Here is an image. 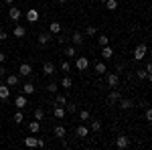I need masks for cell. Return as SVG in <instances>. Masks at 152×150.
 Returning <instances> with one entry per match:
<instances>
[{"mask_svg":"<svg viewBox=\"0 0 152 150\" xmlns=\"http://www.w3.org/2000/svg\"><path fill=\"white\" fill-rule=\"evenodd\" d=\"M148 57V47H146V43H140V45L134 49V59L136 61H142V59Z\"/></svg>","mask_w":152,"mask_h":150,"instance_id":"6da1fadb","label":"cell"},{"mask_svg":"<svg viewBox=\"0 0 152 150\" xmlns=\"http://www.w3.org/2000/svg\"><path fill=\"white\" fill-rule=\"evenodd\" d=\"M75 67H77V71H85L87 67H89V59L83 57V55H81V57H77V59H75Z\"/></svg>","mask_w":152,"mask_h":150,"instance_id":"7a4b0ae2","label":"cell"},{"mask_svg":"<svg viewBox=\"0 0 152 150\" xmlns=\"http://www.w3.org/2000/svg\"><path fill=\"white\" fill-rule=\"evenodd\" d=\"M12 35L16 37V39H24V37H26V29H24L23 24H16L14 31H12Z\"/></svg>","mask_w":152,"mask_h":150,"instance_id":"3957f363","label":"cell"},{"mask_svg":"<svg viewBox=\"0 0 152 150\" xmlns=\"http://www.w3.org/2000/svg\"><path fill=\"white\" fill-rule=\"evenodd\" d=\"M118 102H120V108H122V110H132V108H134V102H132L130 97H120Z\"/></svg>","mask_w":152,"mask_h":150,"instance_id":"277c9868","label":"cell"},{"mask_svg":"<svg viewBox=\"0 0 152 150\" xmlns=\"http://www.w3.org/2000/svg\"><path fill=\"white\" fill-rule=\"evenodd\" d=\"M8 18L16 23V20L20 18V8H16V6H12V4H10V10H8Z\"/></svg>","mask_w":152,"mask_h":150,"instance_id":"5b68a950","label":"cell"},{"mask_svg":"<svg viewBox=\"0 0 152 150\" xmlns=\"http://www.w3.org/2000/svg\"><path fill=\"white\" fill-rule=\"evenodd\" d=\"M33 73V67L28 65V63H23L20 67H18V75H23V77H28Z\"/></svg>","mask_w":152,"mask_h":150,"instance_id":"8992f818","label":"cell"},{"mask_svg":"<svg viewBox=\"0 0 152 150\" xmlns=\"http://www.w3.org/2000/svg\"><path fill=\"white\" fill-rule=\"evenodd\" d=\"M120 97H122V95H120V91H118L116 87H114L112 91L107 93V104H116V102L120 100Z\"/></svg>","mask_w":152,"mask_h":150,"instance_id":"52a82bcc","label":"cell"},{"mask_svg":"<svg viewBox=\"0 0 152 150\" xmlns=\"http://www.w3.org/2000/svg\"><path fill=\"white\" fill-rule=\"evenodd\" d=\"M6 85H8V87L18 85V75H14V73H6Z\"/></svg>","mask_w":152,"mask_h":150,"instance_id":"ba28073f","label":"cell"},{"mask_svg":"<svg viewBox=\"0 0 152 150\" xmlns=\"http://www.w3.org/2000/svg\"><path fill=\"white\" fill-rule=\"evenodd\" d=\"M118 83H120L118 73H107V85H110V87H118Z\"/></svg>","mask_w":152,"mask_h":150,"instance_id":"9c48e42d","label":"cell"},{"mask_svg":"<svg viewBox=\"0 0 152 150\" xmlns=\"http://www.w3.org/2000/svg\"><path fill=\"white\" fill-rule=\"evenodd\" d=\"M53 116H55L57 120H63V118L67 116V112H65V108H63V105H55V110H53Z\"/></svg>","mask_w":152,"mask_h":150,"instance_id":"30bf717a","label":"cell"},{"mask_svg":"<svg viewBox=\"0 0 152 150\" xmlns=\"http://www.w3.org/2000/svg\"><path fill=\"white\" fill-rule=\"evenodd\" d=\"M116 146L120 150H124L126 146H128V136H124V134H122V136H118V138H116Z\"/></svg>","mask_w":152,"mask_h":150,"instance_id":"8fae6325","label":"cell"},{"mask_svg":"<svg viewBox=\"0 0 152 150\" xmlns=\"http://www.w3.org/2000/svg\"><path fill=\"white\" fill-rule=\"evenodd\" d=\"M55 69H57V67H55V63H51V61H47V63L43 65V73H45V75H53Z\"/></svg>","mask_w":152,"mask_h":150,"instance_id":"7c38bea8","label":"cell"},{"mask_svg":"<svg viewBox=\"0 0 152 150\" xmlns=\"http://www.w3.org/2000/svg\"><path fill=\"white\" fill-rule=\"evenodd\" d=\"M26 104H28V102H26V97H24V95H18V97L14 100V105H16V110H24V108H26Z\"/></svg>","mask_w":152,"mask_h":150,"instance_id":"4fadbf2b","label":"cell"},{"mask_svg":"<svg viewBox=\"0 0 152 150\" xmlns=\"http://www.w3.org/2000/svg\"><path fill=\"white\" fill-rule=\"evenodd\" d=\"M26 20H28V23H37V20H39V12H37L35 8L26 10Z\"/></svg>","mask_w":152,"mask_h":150,"instance_id":"5bb4252c","label":"cell"},{"mask_svg":"<svg viewBox=\"0 0 152 150\" xmlns=\"http://www.w3.org/2000/svg\"><path fill=\"white\" fill-rule=\"evenodd\" d=\"M102 57H104V59H112V57H114V49H112L110 45L102 47Z\"/></svg>","mask_w":152,"mask_h":150,"instance_id":"9a60e30c","label":"cell"},{"mask_svg":"<svg viewBox=\"0 0 152 150\" xmlns=\"http://www.w3.org/2000/svg\"><path fill=\"white\" fill-rule=\"evenodd\" d=\"M95 73H97V75H105V73H107V65H105L104 61L95 63Z\"/></svg>","mask_w":152,"mask_h":150,"instance_id":"2e32d148","label":"cell"},{"mask_svg":"<svg viewBox=\"0 0 152 150\" xmlns=\"http://www.w3.org/2000/svg\"><path fill=\"white\" fill-rule=\"evenodd\" d=\"M55 136H57L59 140H65V134H67V130H65V126H55Z\"/></svg>","mask_w":152,"mask_h":150,"instance_id":"e0dca14e","label":"cell"},{"mask_svg":"<svg viewBox=\"0 0 152 150\" xmlns=\"http://www.w3.org/2000/svg\"><path fill=\"white\" fill-rule=\"evenodd\" d=\"M51 39H53L51 33H41V35H39V45H47Z\"/></svg>","mask_w":152,"mask_h":150,"instance_id":"ac0fdd59","label":"cell"},{"mask_svg":"<svg viewBox=\"0 0 152 150\" xmlns=\"http://www.w3.org/2000/svg\"><path fill=\"white\" fill-rule=\"evenodd\" d=\"M71 43L75 47H79L83 43V33H73V37H71Z\"/></svg>","mask_w":152,"mask_h":150,"instance_id":"d6986e66","label":"cell"},{"mask_svg":"<svg viewBox=\"0 0 152 150\" xmlns=\"http://www.w3.org/2000/svg\"><path fill=\"white\" fill-rule=\"evenodd\" d=\"M49 33H51V35H61V24L59 23H51L49 24Z\"/></svg>","mask_w":152,"mask_h":150,"instance_id":"ffe728a7","label":"cell"},{"mask_svg":"<svg viewBox=\"0 0 152 150\" xmlns=\"http://www.w3.org/2000/svg\"><path fill=\"white\" fill-rule=\"evenodd\" d=\"M63 55L69 57V59H75V55H77V53H75V45L73 47H65V49H63Z\"/></svg>","mask_w":152,"mask_h":150,"instance_id":"44dd1931","label":"cell"},{"mask_svg":"<svg viewBox=\"0 0 152 150\" xmlns=\"http://www.w3.org/2000/svg\"><path fill=\"white\" fill-rule=\"evenodd\" d=\"M8 95H10V87L2 83V85H0V100H6Z\"/></svg>","mask_w":152,"mask_h":150,"instance_id":"7402d4cb","label":"cell"},{"mask_svg":"<svg viewBox=\"0 0 152 150\" xmlns=\"http://www.w3.org/2000/svg\"><path fill=\"white\" fill-rule=\"evenodd\" d=\"M75 134H77L79 138H85V136L89 134V130H87L85 126H77V128H75Z\"/></svg>","mask_w":152,"mask_h":150,"instance_id":"603a6c76","label":"cell"},{"mask_svg":"<svg viewBox=\"0 0 152 150\" xmlns=\"http://www.w3.org/2000/svg\"><path fill=\"white\" fill-rule=\"evenodd\" d=\"M37 140L39 138H35V136H26V138H24V144H26L28 148H37Z\"/></svg>","mask_w":152,"mask_h":150,"instance_id":"cb8c5ba5","label":"cell"},{"mask_svg":"<svg viewBox=\"0 0 152 150\" xmlns=\"http://www.w3.org/2000/svg\"><path fill=\"white\" fill-rule=\"evenodd\" d=\"M28 130H31V134H37V132L41 130V122H39V120L31 122V124H28Z\"/></svg>","mask_w":152,"mask_h":150,"instance_id":"d4e9b609","label":"cell"},{"mask_svg":"<svg viewBox=\"0 0 152 150\" xmlns=\"http://www.w3.org/2000/svg\"><path fill=\"white\" fill-rule=\"evenodd\" d=\"M23 93H24V95L35 93V85H33V83H24V85H23Z\"/></svg>","mask_w":152,"mask_h":150,"instance_id":"484cf974","label":"cell"},{"mask_svg":"<svg viewBox=\"0 0 152 150\" xmlns=\"http://www.w3.org/2000/svg\"><path fill=\"white\" fill-rule=\"evenodd\" d=\"M71 85H73V79H71V77H63V79H61V87H63V89H71Z\"/></svg>","mask_w":152,"mask_h":150,"instance_id":"4316f807","label":"cell"},{"mask_svg":"<svg viewBox=\"0 0 152 150\" xmlns=\"http://www.w3.org/2000/svg\"><path fill=\"white\" fill-rule=\"evenodd\" d=\"M12 120H14V124H23V122H24V114H23V110H18V112L14 114V118H12Z\"/></svg>","mask_w":152,"mask_h":150,"instance_id":"83f0119b","label":"cell"},{"mask_svg":"<svg viewBox=\"0 0 152 150\" xmlns=\"http://www.w3.org/2000/svg\"><path fill=\"white\" fill-rule=\"evenodd\" d=\"M67 104V97L63 95V93H57V97H55V105H65Z\"/></svg>","mask_w":152,"mask_h":150,"instance_id":"f1b7e54d","label":"cell"},{"mask_svg":"<svg viewBox=\"0 0 152 150\" xmlns=\"http://www.w3.org/2000/svg\"><path fill=\"white\" fill-rule=\"evenodd\" d=\"M47 91L49 93H57L59 91V83H57V81H51V83L47 85Z\"/></svg>","mask_w":152,"mask_h":150,"instance_id":"f546056e","label":"cell"},{"mask_svg":"<svg viewBox=\"0 0 152 150\" xmlns=\"http://www.w3.org/2000/svg\"><path fill=\"white\" fill-rule=\"evenodd\" d=\"M89 118H91V114H89L87 110H81V112H79V120H81V122H89Z\"/></svg>","mask_w":152,"mask_h":150,"instance_id":"4dcf8cb0","label":"cell"},{"mask_svg":"<svg viewBox=\"0 0 152 150\" xmlns=\"http://www.w3.org/2000/svg\"><path fill=\"white\" fill-rule=\"evenodd\" d=\"M104 4L107 6V10H116L118 8V0H105Z\"/></svg>","mask_w":152,"mask_h":150,"instance_id":"1f68e13d","label":"cell"},{"mask_svg":"<svg viewBox=\"0 0 152 150\" xmlns=\"http://www.w3.org/2000/svg\"><path fill=\"white\" fill-rule=\"evenodd\" d=\"M136 77H138V79H150L152 75H148L146 69H140V71H136Z\"/></svg>","mask_w":152,"mask_h":150,"instance_id":"d6a6232c","label":"cell"},{"mask_svg":"<svg viewBox=\"0 0 152 150\" xmlns=\"http://www.w3.org/2000/svg\"><path fill=\"white\" fill-rule=\"evenodd\" d=\"M91 130L94 132H102V122L99 120H91Z\"/></svg>","mask_w":152,"mask_h":150,"instance_id":"836d02e7","label":"cell"},{"mask_svg":"<svg viewBox=\"0 0 152 150\" xmlns=\"http://www.w3.org/2000/svg\"><path fill=\"white\" fill-rule=\"evenodd\" d=\"M63 108H65L67 114H75V110H77V105H75V104H65Z\"/></svg>","mask_w":152,"mask_h":150,"instance_id":"e575fe53","label":"cell"},{"mask_svg":"<svg viewBox=\"0 0 152 150\" xmlns=\"http://www.w3.org/2000/svg\"><path fill=\"white\" fill-rule=\"evenodd\" d=\"M85 35L87 37H95L97 35V29H95V26H87V29H85Z\"/></svg>","mask_w":152,"mask_h":150,"instance_id":"d590c367","label":"cell"},{"mask_svg":"<svg viewBox=\"0 0 152 150\" xmlns=\"http://www.w3.org/2000/svg\"><path fill=\"white\" fill-rule=\"evenodd\" d=\"M43 118H45V114H43V108H37V110H35V120H39V122H41Z\"/></svg>","mask_w":152,"mask_h":150,"instance_id":"8d00e7d4","label":"cell"},{"mask_svg":"<svg viewBox=\"0 0 152 150\" xmlns=\"http://www.w3.org/2000/svg\"><path fill=\"white\" fill-rule=\"evenodd\" d=\"M107 41H110V39H107V35H99V37H97V43H99L102 47L107 45Z\"/></svg>","mask_w":152,"mask_h":150,"instance_id":"74e56055","label":"cell"},{"mask_svg":"<svg viewBox=\"0 0 152 150\" xmlns=\"http://www.w3.org/2000/svg\"><path fill=\"white\" fill-rule=\"evenodd\" d=\"M144 118H146V122H150V120H152V110L148 108V105H146V114H144Z\"/></svg>","mask_w":152,"mask_h":150,"instance_id":"f35d334b","label":"cell"},{"mask_svg":"<svg viewBox=\"0 0 152 150\" xmlns=\"http://www.w3.org/2000/svg\"><path fill=\"white\" fill-rule=\"evenodd\" d=\"M61 69H63V71H69V69H71V65L67 63V61H63V63H61Z\"/></svg>","mask_w":152,"mask_h":150,"instance_id":"ab89813d","label":"cell"},{"mask_svg":"<svg viewBox=\"0 0 152 150\" xmlns=\"http://www.w3.org/2000/svg\"><path fill=\"white\" fill-rule=\"evenodd\" d=\"M8 39V33L6 31H0V41H6Z\"/></svg>","mask_w":152,"mask_h":150,"instance_id":"60d3db41","label":"cell"},{"mask_svg":"<svg viewBox=\"0 0 152 150\" xmlns=\"http://www.w3.org/2000/svg\"><path fill=\"white\" fill-rule=\"evenodd\" d=\"M116 71H118V73H120V71H124V63H118V65H116Z\"/></svg>","mask_w":152,"mask_h":150,"instance_id":"b9f144b4","label":"cell"},{"mask_svg":"<svg viewBox=\"0 0 152 150\" xmlns=\"http://www.w3.org/2000/svg\"><path fill=\"white\" fill-rule=\"evenodd\" d=\"M0 77H6V69H4L2 65H0Z\"/></svg>","mask_w":152,"mask_h":150,"instance_id":"7bdbcfd3","label":"cell"},{"mask_svg":"<svg viewBox=\"0 0 152 150\" xmlns=\"http://www.w3.org/2000/svg\"><path fill=\"white\" fill-rule=\"evenodd\" d=\"M4 59H6V55H4V53L0 51V63H4Z\"/></svg>","mask_w":152,"mask_h":150,"instance_id":"ee69618b","label":"cell"},{"mask_svg":"<svg viewBox=\"0 0 152 150\" xmlns=\"http://www.w3.org/2000/svg\"><path fill=\"white\" fill-rule=\"evenodd\" d=\"M65 2H67V0H57V4H65Z\"/></svg>","mask_w":152,"mask_h":150,"instance_id":"f6af8a7d","label":"cell"},{"mask_svg":"<svg viewBox=\"0 0 152 150\" xmlns=\"http://www.w3.org/2000/svg\"><path fill=\"white\" fill-rule=\"evenodd\" d=\"M4 2H6V4H12V2H14V0H4Z\"/></svg>","mask_w":152,"mask_h":150,"instance_id":"bcb514c9","label":"cell"},{"mask_svg":"<svg viewBox=\"0 0 152 150\" xmlns=\"http://www.w3.org/2000/svg\"><path fill=\"white\" fill-rule=\"evenodd\" d=\"M99 2H105V0H99Z\"/></svg>","mask_w":152,"mask_h":150,"instance_id":"7dc6e473","label":"cell"}]
</instances>
